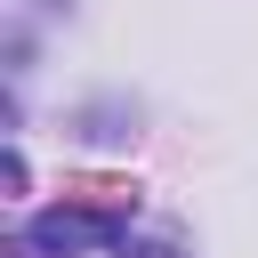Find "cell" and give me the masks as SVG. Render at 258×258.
Instances as JSON below:
<instances>
[{"mask_svg":"<svg viewBox=\"0 0 258 258\" xmlns=\"http://www.w3.org/2000/svg\"><path fill=\"white\" fill-rule=\"evenodd\" d=\"M89 242H129V210H113V202H97V210H81V202H64V210H40L32 218V250H89Z\"/></svg>","mask_w":258,"mask_h":258,"instance_id":"cell-1","label":"cell"}]
</instances>
